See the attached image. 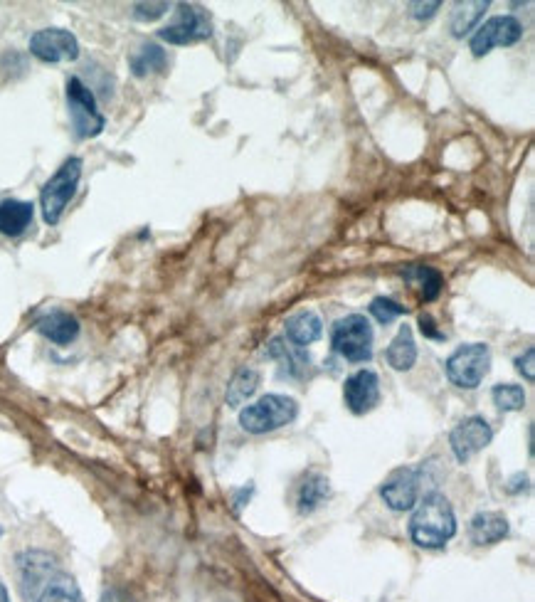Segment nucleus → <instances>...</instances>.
Segmentation results:
<instances>
[{"label": "nucleus", "instance_id": "f257e3e1", "mask_svg": "<svg viewBox=\"0 0 535 602\" xmlns=\"http://www.w3.org/2000/svg\"><path fill=\"white\" fill-rule=\"evenodd\" d=\"M457 536V514L444 494L432 491L417 501V509L410 519V538L415 546L425 551H437Z\"/></svg>", "mask_w": 535, "mask_h": 602}, {"label": "nucleus", "instance_id": "f03ea898", "mask_svg": "<svg viewBox=\"0 0 535 602\" xmlns=\"http://www.w3.org/2000/svg\"><path fill=\"white\" fill-rule=\"evenodd\" d=\"M296 415H299V403L294 398L272 393L240 410V427L250 435H267L291 425Z\"/></svg>", "mask_w": 535, "mask_h": 602}, {"label": "nucleus", "instance_id": "7ed1b4c3", "mask_svg": "<svg viewBox=\"0 0 535 602\" xmlns=\"http://www.w3.org/2000/svg\"><path fill=\"white\" fill-rule=\"evenodd\" d=\"M79 181H82V158L72 156L57 168L55 176L45 183L40 190V208H42V220L47 225L60 223L62 213L67 210L70 200L77 193Z\"/></svg>", "mask_w": 535, "mask_h": 602}, {"label": "nucleus", "instance_id": "20e7f679", "mask_svg": "<svg viewBox=\"0 0 535 602\" xmlns=\"http://www.w3.org/2000/svg\"><path fill=\"white\" fill-rule=\"evenodd\" d=\"M331 346L351 363H368L373 358V326L363 314H348L331 329Z\"/></svg>", "mask_w": 535, "mask_h": 602}, {"label": "nucleus", "instance_id": "39448f33", "mask_svg": "<svg viewBox=\"0 0 535 602\" xmlns=\"http://www.w3.org/2000/svg\"><path fill=\"white\" fill-rule=\"evenodd\" d=\"M449 383L462 390H476L491 371V348L486 343L459 346L444 363Z\"/></svg>", "mask_w": 535, "mask_h": 602}, {"label": "nucleus", "instance_id": "423d86ee", "mask_svg": "<svg viewBox=\"0 0 535 602\" xmlns=\"http://www.w3.org/2000/svg\"><path fill=\"white\" fill-rule=\"evenodd\" d=\"M67 109H70L72 129L77 139H94L107 126V119L99 112L92 89L79 77L67 79Z\"/></svg>", "mask_w": 535, "mask_h": 602}, {"label": "nucleus", "instance_id": "0eeeda50", "mask_svg": "<svg viewBox=\"0 0 535 602\" xmlns=\"http://www.w3.org/2000/svg\"><path fill=\"white\" fill-rule=\"evenodd\" d=\"M15 573H18V588L25 602H35L45 585L60 573V563L50 551L30 548L15 558Z\"/></svg>", "mask_w": 535, "mask_h": 602}, {"label": "nucleus", "instance_id": "6e6552de", "mask_svg": "<svg viewBox=\"0 0 535 602\" xmlns=\"http://www.w3.org/2000/svg\"><path fill=\"white\" fill-rule=\"evenodd\" d=\"M210 35H213V20H210L208 10L188 3H180L176 20L158 30V38L171 42V45H190V42L208 40Z\"/></svg>", "mask_w": 535, "mask_h": 602}, {"label": "nucleus", "instance_id": "1a4fd4ad", "mask_svg": "<svg viewBox=\"0 0 535 602\" xmlns=\"http://www.w3.org/2000/svg\"><path fill=\"white\" fill-rule=\"evenodd\" d=\"M422 491V469L397 467L380 484V499L393 511H410L420 501Z\"/></svg>", "mask_w": 535, "mask_h": 602}, {"label": "nucleus", "instance_id": "9d476101", "mask_svg": "<svg viewBox=\"0 0 535 602\" xmlns=\"http://www.w3.org/2000/svg\"><path fill=\"white\" fill-rule=\"evenodd\" d=\"M494 440V430L489 422L481 415H471L466 420L459 422L452 432H449V447H452L457 462H469L471 457H476L481 450L491 445Z\"/></svg>", "mask_w": 535, "mask_h": 602}, {"label": "nucleus", "instance_id": "9b49d317", "mask_svg": "<svg viewBox=\"0 0 535 602\" xmlns=\"http://www.w3.org/2000/svg\"><path fill=\"white\" fill-rule=\"evenodd\" d=\"M521 38L523 25L513 15H499V18L486 20L484 25L476 28L474 38H471V52H474V57H484L494 47H511Z\"/></svg>", "mask_w": 535, "mask_h": 602}, {"label": "nucleus", "instance_id": "f8f14e48", "mask_svg": "<svg viewBox=\"0 0 535 602\" xmlns=\"http://www.w3.org/2000/svg\"><path fill=\"white\" fill-rule=\"evenodd\" d=\"M30 52H33L40 62H50V65L72 62L79 57V42L70 30L45 28L37 30L33 38H30Z\"/></svg>", "mask_w": 535, "mask_h": 602}, {"label": "nucleus", "instance_id": "ddd939ff", "mask_svg": "<svg viewBox=\"0 0 535 602\" xmlns=\"http://www.w3.org/2000/svg\"><path fill=\"white\" fill-rule=\"evenodd\" d=\"M343 400H346V408L353 415L370 413L380 403V378L373 371H368V368L353 373L351 378H346V385H343Z\"/></svg>", "mask_w": 535, "mask_h": 602}, {"label": "nucleus", "instance_id": "4468645a", "mask_svg": "<svg viewBox=\"0 0 535 602\" xmlns=\"http://www.w3.org/2000/svg\"><path fill=\"white\" fill-rule=\"evenodd\" d=\"M511 531L508 519L499 511H479L469 524V538L474 546H496Z\"/></svg>", "mask_w": 535, "mask_h": 602}, {"label": "nucleus", "instance_id": "2eb2a0df", "mask_svg": "<svg viewBox=\"0 0 535 602\" xmlns=\"http://www.w3.org/2000/svg\"><path fill=\"white\" fill-rule=\"evenodd\" d=\"M328 496H331L328 477H323L319 472H309L304 477V482L299 484V491H296V509H299L301 516H311L326 504Z\"/></svg>", "mask_w": 535, "mask_h": 602}, {"label": "nucleus", "instance_id": "dca6fc26", "mask_svg": "<svg viewBox=\"0 0 535 602\" xmlns=\"http://www.w3.org/2000/svg\"><path fill=\"white\" fill-rule=\"evenodd\" d=\"M286 339L294 348H306L311 346L314 341L321 339L323 334V324H321V316L316 314V311H299V314L289 316L286 319Z\"/></svg>", "mask_w": 535, "mask_h": 602}, {"label": "nucleus", "instance_id": "f3484780", "mask_svg": "<svg viewBox=\"0 0 535 602\" xmlns=\"http://www.w3.org/2000/svg\"><path fill=\"white\" fill-rule=\"evenodd\" d=\"M37 331L47 341L57 343V346H67L79 336V321L77 316L67 314V311H50V314H45L37 321Z\"/></svg>", "mask_w": 535, "mask_h": 602}, {"label": "nucleus", "instance_id": "a211bd4d", "mask_svg": "<svg viewBox=\"0 0 535 602\" xmlns=\"http://www.w3.org/2000/svg\"><path fill=\"white\" fill-rule=\"evenodd\" d=\"M35 205L28 200H3L0 203V235L18 237L33 223Z\"/></svg>", "mask_w": 535, "mask_h": 602}, {"label": "nucleus", "instance_id": "6ab92c4d", "mask_svg": "<svg viewBox=\"0 0 535 602\" xmlns=\"http://www.w3.org/2000/svg\"><path fill=\"white\" fill-rule=\"evenodd\" d=\"M385 361H388V366L393 371H412V366L417 363V343L410 326H400V331H397V336L390 341L388 351H385Z\"/></svg>", "mask_w": 535, "mask_h": 602}, {"label": "nucleus", "instance_id": "aec40b11", "mask_svg": "<svg viewBox=\"0 0 535 602\" xmlns=\"http://www.w3.org/2000/svg\"><path fill=\"white\" fill-rule=\"evenodd\" d=\"M168 65L166 50L156 42H143L141 47H136L129 57V67L134 72V77H148L163 72Z\"/></svg>", "mask_w": 535, "mask_h": 602}, {"label": "nucleus", "instance_id": "412c9836", "mask_svg": "<svg viewBox=\"0 0 535 602\" xmlns=\"http://www.w3.org/2000/svg\"><path fill=\"white\" fill-rule=\"evenodd\" d=\"M489 10V0H474V3H457L449 18V30L454 38H464L471 30L479 28L481 18Z\"/></svg>", "mask_w": 535, "mask_h": 602}, {"label": "nucleus", "instance_id": "4be33fe9", "mask_svg": "<svg viewBox=\"0 0 535 602\" xmlns=\"http://www.w3.org/2000/svg\"><path fill=\"white\" fill-rule=\"evenodd\" d=\"M259 383H262V376H259L257 368H240V371L232 376L230 383H227V405H230V408H242V405L257 393Z\"/></svg>", "mask_w": 535, "mask_h": 602}, {"label": "nucleus", "instance_id": "5701e85b", "mask_svg": "<svg viewBox=\"0 0 535 602\" xmlns=\"http://www.w3.org/2000/svg\"><path fill=\"white\" fill-rule=\"evenodd\" d=\"M402 277L420 289L422 299L425 301H434L439 294H442L444 277L434 267H427V264H412V267H407L405 272H402Z\"/></svg>", "mask_w": 535, "mask_h": 602}, {"label": "nucleus", "instance_id": "b1692460", "mask_svg": "<svg viewBox=\"0 0 535 602\" xmlns=\"http://www.w3.org/2000/svg\"><path fill=\"white\" fill-rule=\"evenodd\" d=\"M35 602H84V595L82 590H79L77 580L60 570V573L45 585V590H42L40 598Z\"/></svg>", "mask_w": 535, "mask_h": 602}, {"label": "nucleus", "instance_id": "393cba45", "mask_svg": "<svg viewBox=\"0 0 535 602\" xmlns=\"http://www.w3.org/2000/svg\"><path fill=\"white\" fill-rule=\"evenodd\" d=\"M491 400L503 413H518V410L526 408V390L521 385L499 383L491 390Z\"/></svg>", "mask_w": 535, "mask_h": 602}, {"label": "nucleus", "instance_id": "a878e982", "mask_svg": "<svg viewBox=\"0 0 535 602\" xmlns=\"http://www.w3.org/2000/svg\"><path fill=\"white\" fill-rule=\"evenodd\" d=\"M370 314L375 316V321L378 324H393V321L397 319V316L405 314V306L397 304L395 299H388V297H378L370 301Z\"/></svg>", "mask_w": 535, "mask_h": 602}, {"label": "nucleus", "instance_id": "bb28decb", "mask_svg": "<svg viewBox=\"0 0 535 602\" xmlns=\"http://www.w3.org/2000/svg\"><path fill=\"white\" fill-rule=\"evenodd\" d=\"M168 8H171L168 3H136L134 18L141 20V23H151V20H158L161 15H166Z\"/></svg>", "mask_w": 535, "mask_h": 602}, {"label": "nucleus", "instance_id": "cd10ccee", "mask_svg": "<svg viewBox=\"0 0 535 602\" xmlns=\"http://www.w3.org/2000/svg\"><path fill=\"white\" fill-rule=\"evenodd\" d=\"M533 363H535V348H526V353H521V356L516 358V371L521 373L523 378L528 380V383H533L535 380V371H533Z\"/></svg>", "mask_w": 535, "mask_h": 602}, {"label": "nucleus", "instance_id": "c85d7f7f", "mask_svg": "<svg viewBox=\"0 0 535 602\" xmlns=\"http://www.w3.org/2000/svg\"><path fill=\"white\" fill-rule=\"evenodd\" d=\"M439 8H442V3H410L412 18H417V20L432 18Z\"/></svg>", "mask_w": 535, "mask_h": 602}, {"label": "nucleus", "instance_id": "c756f323", "mask_svg": "<svg viewBox=\"0 0 535 602\" xmlns=\"http://www.w3.org/2000/svg\"><path fill=\"white\" fill-rule=\"evenodd\" d=\"M420 331L427 336V339L444 341V334L437 329V321H434L432 316H427V314H422V316H420Z\"/></svg>", "mask_w": 535, "mask_h": 602}, {"label": "nucleus", "instance_id": "7c9ffc66", "mask_svg": "<svg viewBox=\"0 0 535 602\" xmlns=\"http://www.w3.org/2000/svg\"><path fill=\"white\" fill-rule=\"evenodd\" d=\"M102 602H131V598H129V595L124 593V590H119V588H109L107 593L102 595Z\"/></svg>", "mask_w": 535, "mask_h": 602}, {"label": "nucleus", "instance_id": "2f4dec72", "mask_svg": "<svg viewBox=\"0 0 535 602\" xmlns=\"http://www.w3.org/2000/svg\"><path fill=\"white\" fill-rule=\"evenodd\" d=\"M252 491H254L252 487H250V489L245 487V489L240 491V494H237V499H235V506H237V509H242V506H245L247 501H250V494H252Z\"/></svg>", "mask_w": 535, "mask_h": 602}, {"label": "nucleus", "instance_id": "473e14b6", "mask_svg": "<svg viewBox=\"0 0 535 602\" xmlns=\"http://www.w3.org/2000/svg\"><path fill=\"white\" fill-rule=\"evenodd\" d=\"M0 602H10L8 588H5V585H3V583H0Z\"/></svg>", "mask_w": 535, "mask_h": 602}, {"label": "nucleus", "instance_id": "72a5a7b5", "mask_svg": "<svg viewBox=\"0 0 535 602\" xmlns=\"http://www.w3.org/2000/svg\"><path fill=\"white\" fill-rule=\"evenodd\" d=\"M0 536H3V528H0Z\"/></svg>", "mask_w": 535, "mask_h": 602}]
</instances>
